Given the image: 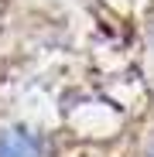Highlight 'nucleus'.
Listing matches in <instances>:
<instances>
[{
    "mask_svg": "<svg viewBox=\"0 0 154 157\" xmlns=\"http://www.w3.org/2000/svg\"><path fill=\"white\" fill-rule=\"evenodd\" d=\"M0 157H41V147L24 130H4L0 133Z\"/></svg>",
    "mask_w": 154,
    "mask_h": 157,
    "instance_id": "nucleus-1",
    "label": "nucleus"
}]
</instances>
